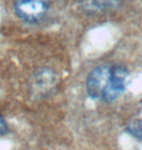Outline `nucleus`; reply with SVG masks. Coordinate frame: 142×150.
I'll return each instance as SVG.
<instances>
[{"label": "nucleus", "instance_id": "f257e3e1", "mask_svg": "<svg viewBox=\"0 0 142 150\" xmlns=\"http://www.w3.org/2000/svg\"><path fill=\"white\" fill-rule=\"evenodd\" d=\"M128 75V70L122 65H99L87 77L88 95L93 100L112 103L125 92Z\"/></svg>", "mask_w": 142, "mask_h": 150}, {"label": "nucleus", "instance_id": "f03ea898", "mask_svg": "<svg viewBox=\"0 0 142 150\" xmlns=\"http://www.w3.org/2000/svg\"><path fill=\"white\" fill-rule=\"evenodd\" d=\"M49 0H15L14 8L18 17L26 23H37L47 14Z\"/></svg>", "mask_w": 142, "mask_h": 150}, {"label": "nucleus", "instance_id": "7ed1b4c3", "mask_svg": "<svg viewBox=\"0 0 142 150\" xmlns=\"http://www.w3.org/2000/svg\"><path fill=\"white\" fill-rule=\"evenodd\" d=\"M79 3L85 12L96 15L116 9L121 0H79Z\"/></svg>", "mask_w": 142, "mask_h": 150}, {"label": "nucleus", "instance_id": "20e7f679", "mask_svg": "<svg viewBox=\"0 0 142 150\" xmlns=\"http://www.w3.org/2000/svg\"><path fill=\"white\" fill-rule=\"evenodd\" d=\"M126 132L135 139L142 140V120H134L126 127Z\"/></svg>", "mask_w": 142, "mask_h": 150}, {"label": "nucleus", "instance_id": "39448f33", "mask_svg": "<svg viewBox=\"0 0 142 150\" xmlns=\"http://www.w3.org/2000/svg\"><path fill=\"white\" fill-rule=\"evenodd\" d=\"M8 133V125L6 123L5 119L0 115V137L4 136Z\"/></svg>", "mask_w": 142, "mask_h": 150}]
</instances>
